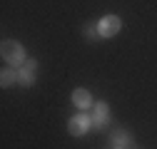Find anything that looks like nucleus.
I'll use <instances>...</instances> for the list:
<instances>
[{
	"mask_svg": "<svg viewBox=\"0 0 157 149\" xmlns=\"http://www.w3.org/2000/svg\"><path fill=\"white\" fill-rule=\"evenodd\" d=\"M0 55H3V60L8 65H23L25 62V50L20 42H15V40H5L3 47H0Z\"/></svg>",
	"mask_w": 157,
	"mask_h": 149,
	"instance_id": "nucleus-1",
	"label": "nucleus"
},
{
	"mask_svg": "<svg viewBox=\"0 0 157 149\" xmlns=\"http://www.w3.org/2000/svg\"><path fill=\"white\" fill-rule=\"evenodd\" d=\"M15 82V72L13 70H3V72H0V85H3V87H10Z\"/></svg>",
	"mask_w": 157,
	"mask_h": 149,
	"instance_id": "nucleus-7",
	"label": "nucleus"
},
{
	"mask_svg": "<svg viewBox=\"0 0 157 149\" xmlns=\"http://www.w3.org/2000/svg\"><path fill=\"white\" fill-rule=\"evenodd\" d=\"M112 139H115L117 144H125V142H127V132H125V129H117V132L112 134Z\"/></svg>",
	"mask_w": 157,
	"mask_h": 149,
	"instance_id": "nucleus-8",
	"label": "nucleus"
},
{
	"mask_svg": "<svg viewBox=\"0 0 157 149\" xmlns=\"http://www.w3.org/2000/svg\"><path fill=\"white\" fill-rule=\"evenodd\" d=\"M107 112H110L107 102H95V117H92L95 127H102V124L107 122Z\"/></svg>",
	"mask_w": 157,
	"mask_h": 149,
	"instance_id": "nucleus-6",
	"label": "nucleus"
},
{
	"mask_svg": "<svg viewBox=\"0 0 157 149\" xmlns=\"http://www.w3.org/2000/svg\"><path fill=\"white\" fill-rule=\"evenodd\" d=\"M120 27H122V23H120L117 15H105L100 20V25H97V32H100L102 37H112V35L120 32Z\"/></svg>",
	"mask_w": 157,
	"mask_h": 149,
	"instance_id": "nucleus-2",
	"label": "nucleus"
},
{
	"mask_svg": "<svg viewBox=\"0 0 157 149\" xmlns=\"http://www.w3.org/2000/svg\"><path fill=\"white\" fill-rule=\"evenodd\" d=\"M67 129H70L72 137H82L87 129H90V117H85V114H75V117L67 122Z\"/></svg>",
	"mask_w": 157,
	"mask_h": 149,
	"instance_id": "nucleus-3",
	"label": "nucleus"
},
{
	"mask_svg": "<svg viewBox=\"0 0 157 149\" xmlns=\"http://www.w3.org/2000/svg\"><path fill=\"white\" fill-rule=\"evenodd\" d=\"M72 102H75V107H80V109L92 107V97H90L87 89H75L72 92Z\"/></svg>",
	"mask_w": 157,
	"mask_h": 149,
	"instance_id": "nucleus-5",
	"label": "nucleus"
},
{
	"mask_svg": "<svg viewBox=\"0 0 157 149\" xmlns=\"http://www.w3.org/2000/svg\"><path fill=\"white\" fill-rule=\"evenodd\" d=\"M35 70H37L35 62H25L23 70L17 72V80H20L23 85H33V82H35Z\"/></svg>",
	"mask_w": 157,
	"mask_h": 149,
	"instance_id": "nucleus-4",
	"label": "nucleus"
}]
</instances>
